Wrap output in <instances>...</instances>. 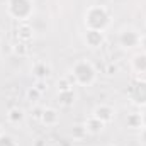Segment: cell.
<instances>
[{
	"label": "cell",
	"mask_w": 146,
	"mask_h": 146,
	"mask_svg": "<svg viewBox=\"0 0 146 146\" xmlns=\"http://www.w3.org/2000/svg\"><path fill=\"white\" fill-rule=\"evenodd\" d=\"M110 24V15L106 7L102 5H92L87 9L85 12V26L87 29H94V31H106L107 26Z\"/></svg>",
	"instance_id": "obj_1"
},
{
	"label": "cell",
	"mask_w": 146,
	"mask_h": 146,
	"mask_svg": "<svg viewBox=\"0 0 146 146\" xmlns=\"http://www.w3.org/2000/svg\"><path fill=\"white\" fill-rule=\"evenodd\" d=\"M72 76L75 78V85H82V87H88L95 82L97 72L94 68V65L87 60H78L72 68Z\"/></svg>",
	"instance_id": "obj_2"
},
{
	"label": "cell",
	"mask_w": 146,
	"mask_h": 146,
	"mask_svg": "<svg viewBox=\"0 0 146 146\" xmlns=\"http://www.w3.org/2000/svg\"><path fill=\"white\" fill-rule=\"evenodd\" d=\"M7 12L12 19L26 22L34 14V3H33V0H9Z\"/></svg>",
	"instance_id": "obj_3"
},
{
	"label": "cell",
	"mask_w": 146,
	"mask_h": 146,
	"mask_svg": "<svg viewBox=\"0 0 146 146\" xmlns=\"http://www.w3.org/2000/svg\"><path fill=\"white\" fill-rule=\"evenodd\" d=\"M131 100L139 106V107H146V80H136L131 87Z\"/></svg>",
	"instance_id": "obj_4"
},
{
	"label": "cell",
	"mask_w": 146,
	"mask_h": 146,
	"mask_svg": "<svg viewBox=\"0 0 146 146\" xmlns=\"http://www.w3.org/2000/svg\"><path fill=\"white\" fill-rule=\"evenodd\" d=\"M139 41H141V36L136 31H133V29H126V31H122L119 34V44L122 48H127V49L129 48H136L139 44Z\"/></svg>",
	"instance_id": "obj_5"
},
{
	"label": "cell",
	"mask_w": 146,
	"mask_h": 146,
	"mask_svg": "<svg viewBox=\"0 0 146 146\" xmlns=\"http://www.w3.org/2000/svg\"><path fill=\"white\" fill-rule=\"evenodd\" d=\"M92 115L97 117V119H100L104 124H109L110 121L114 119V109H112L110 106L100 104V106H97V107L94 109V114H92Z\"/></svg>",
	"instance_id": "obj_6"
},
{
	"label": "cell",
	"mask_w": 146,
	"mask_h": 146,
	"mask_svg": "<svg viewBox=\"0 0 146 146\" xmlns=\"http://www.w3.org/2000/svg\"><path fill=\"white\" fill-rule=\"evenodd\" d=\"M85 42L90 48H99L104 42V33L102 31H94V29H87L85 33Z\"/></svg>",
	"instance_id": "obj_7"
},
{
	"label": "cell",
	"mask_w": 146,
	"mask_h": 146,
	"mask_svg": "<svg viewBox=\"0 0 146 146\" xmlns=\"http://www.w3.org/2000/svg\"><path fill=\"white\" fill-rule=\"evenodd\" d=\"M104 126H106V124H104L100 119L94 117V115L85 121V129H87V133H90V134H100L102 129H104Z\"/></svg>",
	"instance_id": "obj_8"
},
{
	"label": "cell",
	"mask_w": 146,
	"mask_h": 146,
	"mask_svg": "<svg viewBox=\"0 0 146 146\" xmlns=\"http://www.w3.org/2000/svg\"><path fill=\"white\" fill-rule=\"evenodd\" d=\"M60 121L58 110L56 109H42V115H41V122L46 126H56Z\"/></svg>",
	"instance_id": "obj_9"
},
{
	"label": "cell",
	"mask_w": 146,
	"mask_h": 146,
	"mask_svg": "<svg viewBox=\"0 0 146 146\" xmlns=\"http://www.w3.org/2000/svg\"><path fill=\"white\" fill-rule=\"evenodd\" d=\"M49 73H51V68H49V65H46L44 61L36 63L34 68H33V75L36 76L37 80H46V78L49 76Z\"/></svg>",
	"instance_id": "obj_10"
},
{
	"label": "cell",
	"mask_w": 146,
	"mask_h": 146,
	"mask_svg": "<svg viewBox=\"0 0 146 146\" xmlns=\"http://www.w3.org/2000/svg\"><path fill=\"white\" fill-rule=\"evenodd\" d=\"M17 37H19V41H22V42H29V41L33 39V27H31L29 24L22 22V24L17 27Z\"/></svg>",
	"instance_id": "obj_11"
},
{
	"label": "cell",
	"mask_w": 146,
	"mask_h": 146,
	"mask_svg": "<svg viewBox=\"0 0 146 146\" xmlns=\"http://www.w3.org/2000/svg\"><path fill=\"white\" fill-rule=\"evenodd\" d=\"M58 102L65 107H70L75 102V94H73V88L70 90H63V92H58Z\"/></svg>",
	"instance_id": "obj_12"
},
{
	"label": "cell",
	"mask_w": 146,
	"mask_h": 146,
	"mask_svg": "<svg viewBox=\"0 0 146 146\" xmlns=\"http://www.w3.org/2000/svg\"><path fill=\"white\" fill-rule=\"evenodd\" d=\"M133 70L136 73H146V53H139L133 58Z\"/></svg>",
	"instance_id": "obj_13"
},
{
	"label": "cell",
	"mask_w": 146,
	"mask_h": 146,
	"mask_svg": "<svg viewBox=\"0 0 146 146\" xmlns=\"http://www.w3.org/2000/svg\"><path fill=\"white\" fill-rule=\"evenodd\" d=\"M7 119L12 124H19L24 119V112H22V109H19V107H12V109H9V112H7Z\"/></svg>",
	"instance_id": "obj_14"
},
{
	"label": "cell",
	"mask_w": 146,
	"mask_h": 146,
	"mask_svg": "<svg viewBox=\"0 0 146 146\" xmlns=\"http://www.w3.org/2000/svg\"><path fill=\"white\" fill-rule=\"evenodd\" d=\"M126 124H127V127H131V129H141V127H143L141 114H136V112L129 114V115H127V121H126Z\"/></svg>",
	"instance_id": "obj_15"
},
{
	"label": "cell",
	"mask_w": 146,
	"mask_h": 146,
	"mask_svg": "<svg viewBox=\"0 0 146 146\" xmlns=\"http://www.w3.org/2000/svg\"><path fill=\"white\" fill-rule=\"evenodd\" d=\"M72 136L75 138V139H82V138H85V136H87V129H85V124H76V126H73Z\"/></svg>",
	"instance_id": "obj_16"
},
{
	"label": "cell",
	"mask_w": 146,
	"mask_h": 146,
	"mask_svg": "<svg viewBox=\"0 0 146 146\" xmlns=\"http://www.w3.org/2000/svg\"><path fill=\"white\" fill-rule=\"evenodd\" d=\"M0 146H17L15 139L9 134H0Z\"/></svg>",
	"instance_id": "obj_17"
},
{
	"label": "cell",
	"mask_w": 146,
	"mask_h": 146,
	"mask_svg": "<svg viewBox=\"0 0 146 146\" xmlns=\"http://www.w3.org/2000/svg\"><path fill=\"white\" fill-rule=\"evenodd\" d=\"M41 95H42V92H39L36 87H33V88L27 90V97H29V100H33V102H36Z\"/></svg>",
	"instance_id": "obj_18"
},
{
	"label": "cell",
	"mask_w": 146,
	"mask_h": 146,
	"mask_svg": "<svg viewBox=\"0 0 146 146\" xmlns=\"http://www.w3.org/2000/svg\"><path fill=\"white\" fill-rule=\"evenodd\" d=\"M14 51L17 53V54H21V56H26V53H27V48H26V42H19L15 48H14Z\"/></svg>",
	"instance_id": "obj_19"
},
{
	"label": "cell",
	"mask_w": 146,
	"mask_h": 146,
	"mask_svg": "<svg viewBox=\"0 0 146 146\" xmlns=\"http://www.w3.org/2000/svg\"><path fill=\"white\" fill-rule=\"evenodd\" d=\"M72 87H73V85L66 80V78H63L61 82H58V88H60V92H63V90H70Z\"/></svg>",
	"instance_id": "obj_20"
},
{
	"label": "cell",
	"mask_w": 146,
	"mask_h": 146,
	"mask_svg": "<svg viewBox=\"0 0 146 146\" xmlns=\"http://www.w3.org/2000/svg\"><path fill=\"white\" fill-rule=\"evenodd\" d=\"M34 87H36L39 92H44V90H46V87H48V85H46V80H37Z\"/></svg>",
	"instance_id": "obj_21"
},
{
	"label": "cell",
	"mask_w": 146,
	"mask_h": 146,
	"mask_svg": "<svg viewBox=\"0 0 146 146\" xmlns=\"http://www.w3.org/2000/svg\"><path fill=\"white\" fill-rule=\"evenodd\" d=\"M139 141H141V145L146 146V127H141V133H139Z\"/></svg>",
	"instance_id": "obj_22"
},
{
	"label": "cell",
	"mask_w": 146,
	"mask_h": 146,
	"mask_svg": "<svg viewBox=\"0 0 146 146\" xmlns=\"http://www.w3.org/2000/svg\"><path fill=\"white\" fill-rule=\"evenodd\" d=\"M106 72H107V75H114V73L117 72V66L115 65H107V70Z\"/></svg>",
	"instance_id": "obj_23"
},
{
	"label": "cell",
	"mask_w": 146,
	"mask_h": 146,
	"mask_svg": "<svg viewBox=\"0 0 146 146\" xmlns=\"http://www.w3.org/2000/svg\"><path fill=\"white\" fill-rule=\"evenodd\" d=\"M139 44H141V48H143V53H146V36H143V37H141Z\"/></svg>",
	"instance_id": "obj_24"
},
{
	"label": "cell",
	"mask_w": 146,
	"mask_h": 146,
	"mask_svg": "<svg viewBox=\"0 0 146 146\" xmlns=\"http://www.w3.org/2000/svg\"><path fill=\"white\" fill-rule=\"evenodd\" d=\"M141 121H143V127H146V110L141 112Z\"/></svg>",
	"instance_id": "obj_25"
},
{
	"label": "cell",
	"mask_w": 146,
	"mask_h": 146,
	"mask_svg": "<svg viewBox=\"0 0 146 146\" xmlns=\"http://www.w3.org/2000/svg\"><path fill=\"white\" fill-rule=\"evenodd\" d=\"M107 146H114V145H107Z\"/></svg>",
	"instance_id": "obj_26"
},
{
	"label": "cell",
	"mask_w": 146,
	"mask_h": 146,
	"mask_svg": "<svg viewBox=\"0 0 146 146\" xmlns=\"http://www.w3.org/2000/svg\"><path fill=\"white\" fill-rule=\"evenodd\" d=\"M0 134H2V131H0Z\"/></svg>",
	"instance_id": "obj_27"
},
{
	"label": "cell",
	"mask_w": 146,
	"mask_h": 146,
	"mask_svg": "<svg viewBox=\"0 0 146 146\" xmlns=\"http://www.w3.org/2000/svg\"><path fill=\"white\" fill-rule=\"evenodd\" d=\"M0 37H2V34H0Z\"/></svg>",
	"instance_id": "obj_28"
}]
</instances>
